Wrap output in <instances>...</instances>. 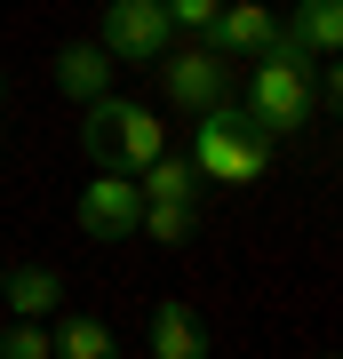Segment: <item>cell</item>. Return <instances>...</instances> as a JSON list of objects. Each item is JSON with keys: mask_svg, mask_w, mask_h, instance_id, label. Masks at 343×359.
Wrapping results in <instances>:
<instances>
[{"mask_svg": "<svg viewBox=\"0 0 343 359\" xmlns=\"http://www.w3.org/2000/svg\"><path fill=\"white\" fill-rule=\"evenodd\" d=\"M191 168H200V184H264L271 168V136L255 128L248 112H231V104H216V112H200V128H191Z\"/></svg>", "mask_w": 343, "mask_h": 359, "instance_id": "1", "label": "cell"}, {"mask_svg": "<svg viewBox=\"0 0 343 359\" xmlns=\"http://www.w3.org/2000/svg\"><path fill=\"white\" fill-rule=\"evenodd\" d=\"M240 112H248L271 144L295 136V128L319 112V96H311V56H255V80H248V104H240Z\"/></svg>", "mask_w": 343, "mask_h": 359, "instance_id": "2", "label": "cell"}, {"mask_svg": "<svg viewBox=\"0 0 343 359\" xmlns=\"http://www.w3.org/2000/svg\"><path fill=\"white\" fill-rule=\"evenodd\" d=\"M160 80H168V104L191 112V120L216 112V104H231V56H216L208 40H168Z\"/></svg>", "mask_w": 343, "mask_h": 359, "instance_id": "3", "label": "cell"}, {"mask_svg": "<svg viewBox=\"0 0 343 359\" xmlns=\"http://www.w3.org/2000/svg\"><path fill=\"white\" fill-rule=\"evenodd\" d=\"M168 40H176V25H168L160 0H112V8H104V40H96V48L112 56V65H160Z\"/></svg>", "mask_w": 343, "mask_h": 359, "instance_id": "4", "label": "cell"}, {"mask_svg": "<svg viewBox=\"0 0 343 359\" xmlns=\"http://www.w3.org/2000/svg\"><path fill=\"white\" fill-rule=\"evenodd\" d=\"M144 216V192H136V176H120V168H96L88 184H80V231L88 240H128Z\"/></svg>", "mask_w": 343, "mask_h": 359, "instance_id": "5", "label": "cell"}, {"mask_svg": "<svg viewBox=\"0 0 343 359\" xmlns=\"http://www.w3.org/2000/svg\"><path fill=\"white\" fill-rule=\"evenodd\" d=\"M200 40L216 56H271V48H280V16H271L264 0H224L216 25H208Z\"/></svg>", "mask_w": 343, "mask_h": 359, "instance_id": "6", "label": "cell"}, {"mask_svg": "<svg viewBox=\"0 0 343 359\" xmlns=\"http://www.w3.org/2000/svg\"><path fill=\"white\" fill-rule=\"evenodd\" d=\"M168 152V120L152 112V104H112V168L120 176H144V168H152Z\"/></svg>", "mask_w": 343, "mask_h": 359, "instance_id": "7", "label": "cell"}, {"mask_svg": "<svg viewBox=\"0 0 343 359\" xmlns=\"http://www.w3.org/2000/svg\"><path fill=\"white\" fill-rule=\"evenodd\" d=\"M56 88L80 96V104L112 96V56H104L96 40H64V48H56Z\"/></svg>", "mask_w": 343, "mask_h": 359, "instance_id": "8", "label": "cell"}, {"mask_svg": "<svg viewBox=\"0 0 343 359\" xmlns=\"http://www.w3.org/2000/svg\"><path fill=\"white\" fill-rule=\"evenodd\" d=\"M152 359H208V327H200V311L176 304V295L152 311Z\"/></svg>", "mask_w": 343, "mask_h": 359, "instance_id": "9", "label": "cell"}, {"mask_svg": "<svg viewBox=\"0 0 343 359\" xmlns=\"http://www.w3.org/2000/svg\"><path fill=\"white\" fill-rule=\"evenodd\" d=\"M56 295H64V280L48 264H25V271H8L0 280V304L16 311V320H40V311H56Z\"/></svg>", "mask_w": 343, "mask_h": 359, "instance_id": "10", "label": "cell"}, {"mask_svg": "<svg viewBox=\"0 0 343 359\" xmlns=\"http://www.w3.org/2000/svg\"><path fill=\"white\" fill-rule=\"evenodd\" d=\"M288 32H295V48L311 56H335V40H343V0H304V8L288 16Z\"/></svg>", "mask_w": 343, "mask_h": 359, "instance_id": "11", "label": "cell"}, {"mask_svg": "<svg viewBox=\"0 0 343 359\" xmlns=\"http://www.w3.org/2000/svg\"><path fill=\"white\" fill-rule=\"evenodd\" d=\"M136 192H144V200H200V168H191L184 152H160V160L136 176Z\"/></svg>", "mask_w": 343, "mask_h": 359, "instance_id": "12", "label": "cell"}, {"mask_svg": "<svg viewBox=\"0 0 343 359\" xmlns=\"http://www.w3.org/2000/svg\"><path fill=\"white\" fill-rule=\"evenodd\" d=\"M191 224H200V200H144V216H136V231H152L160 248H184Z\"/></svg>", "mask_w": 343, "mask_h": 359, "instance_id": "13", "label": "cell"}, {"mask_svg": "<svg viewBox=\"0 0 343 359\" xmlns=\"http://www.w3.org/2000/svg\"><path fill=\"white\" fill-rule=\"evenodd\" d=\"M48 359H120V344H112V327H104V320H64Z\"/></svg>", "mask_w": 343, "mask_h": 359, "instance_id": "14", "label": "cell"}, {"mask_svg": "<svg viewBox=\"0 0 343 359\" xmlns=\"http://www.w3.org/2000/svg\"><path fill=\"white\" fill-rule=\"evenodd\" d=\"M48 351H56V335L40 320H8V335H0V359H48Z\"/></svg>", "mask_w": 343, "mask_h": 359, "instance_id": "15", "label": "cell"}, {"mask_svg": "<svg viewBox=\"0 0 343 359\" xmlns=\"http://www.w3.org/2000/svg\"><path fill=\"white\" fill-rule=\"evenodd\" d=\"M160 8H168V25H184V32H208L224 0H160Z\"/></svg>", "mask_w": 343, "mask_h": 359, "instance_id": "16", "label": "cell"}, {"mask_svg": "<svg viewBox=\"0 0 343 359\" xmlns=\"http://www.w3.org/2000/svg\"><path fill=\"white\" fill-rule=\"evenodd\" d=\"M0 280H8V264H0Z\"/></svg>", "mask_w": 343, "mask_h": 359, "instance_id": "17", "label": "cell"}]
</instances>
